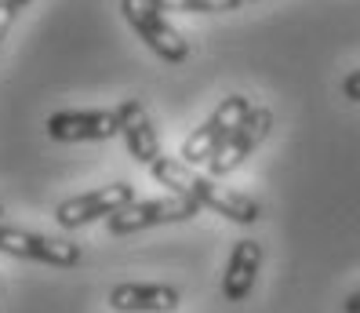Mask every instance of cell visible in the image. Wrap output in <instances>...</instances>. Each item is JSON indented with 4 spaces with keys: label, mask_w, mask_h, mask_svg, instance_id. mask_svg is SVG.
<instances>
[{
    "label": "cell",
    "mask_w": 360,
    "mask_h": 313,
    "mask_svg": "<svg viewBox=\"0 0 360 313\" xmlns=\"http://www.w3.org/2000/svg\"><path fill=\"white\" fill-rule=\"evenodd\" d=\"M150 172L172 193H182L189 200H197L204 212H215V215L237 222V226H255L262 219V204L255 197H248L240 190H229L226 182H219L215 175H207V172H197L193 164H186L182 157L160 153L150 164Z\"/></svg>",
    "instance_id": "1"
},
{
    "label": "cell",
    "mask_w": 360,
    "mask_h": 313,
    "mask_svg": "<svg viewBox=\"0 0 360 313\" xmlns=\"http://www.w3.org/2000/svg\"><path fill=\"white\" fill-rule=\"evenodd\" d=\"M197 212H200L197 200L172 193V190H167V197H146V200L135 197L105 219V234L110 237H131V234H142V229H153V226L189 222V219H197Z\"/></svg>",
    "instance_id": "2"
},
{
    "label": "cell",
    "mask_w": 360,
    "mask_h": 313,
    "mask_svg": "<svg viewBox=\"0 0 360 313\" xmlns=\"http://www.w3.org/2000/svg\"><path fill=\"white\" fill-rule=\"evenodd\" d=\"M120 15L131 26V33L150 48L167 66H182L189 58V40L167 23V15L153 4V0H120Z\"/></svg>",
    "instance_id": "3"
},
{
    "label": "cell",
    "mask_w": 360,
    "mask_h": 313,
    "mask_svg": "<svg viewBox=\"0 0 360 313\" xmlns=\"http://www.w3.org/2000/svg\"><path fill=\"white\" fill-rule=\"evenodd\" d=\"M248 110H251V98H248V95H226L219 106L207 113V120L197 124V132L186 135L179 157H182L186 164H193V168H197V164H207L211 157L219 153V146L233 135V128L244 120Z\"/></svg>",
    "instance_id": "4"
},
{
    "label": "cell",
    "mask_w": 360,
    "mask_h": 313,
    "mask_svg": "<svg viewBox=\"0 0 360 313\" xmlns=\"http://www.w3.org/2000/svg\"><path fill=\"white\" fill-rule=\"evenodd\" d=\"M0 252L11 255V259L44 262V266H51V269H73V266L80 262V244H77V241L33 234V229L4 226V222H0Z\"/></svg>",
    "instance_id": "5"
},
{
    "label": "cell",
    "mask_w": 360,
    "mask_h": 313,
    "mask_svg": "<svg viewBox=\"0 0 360 313\" xmlns=\"http://www.w3.org/2000/svg\"><path fill=\"white\" fill-rule=\"evenodd\" d=\"M269 132H273V110L269 106H251L244 113V120L233 128V135L219 146V153L207 160V175H215V179L233 175L269 139Z\"/></svg>",
    "instance_id": "6"
},
{
    "label": "cell",
    "mask_w": 360,
    "mask_h": 313,
    "mask_svg": "<svg viewBox=\"0 0 360 313\" xmlns=\"http://www.w3.org/2000/svg\"><path fill=\"white\" fill-rule=\"evenodd\" d=\"M128 200H135L131 182H105L98 190H88V193H77L70 200H62L55 207V222L62 229H80V226H91V222H105Z\"/></svg>",
    "instance_id": "7"
},
{
    "label": "cell",
    "mask_w": 360,
    "mask_h": 313,
    "mask_svg": "<svg viewBox=\"0 0 360 313\" xmlns=\"http://www.w3.org/2000/svg\"><path fill=\"white\" fill-rule=\"evenodd\" d=\"M51 142H110L120 135L117 110H58L44 120Z\"/></svg>",
    "instance_id": "8"
},
{
    "label": "cell",
    "mask_w": 360,
    "mask_h": 313,
    "mask_svg": "<svg viewBox=\"0 0 360 313\" xmlns=\"http://www.w3.org/2000/svg\"><path fill=\"white\" fill-rule=\"evenodd\" d=\"M117 117H120V139L128 146V153L135 164H150L160 157V135L150 120V110L142 106L139 98H124L117 106Z\"/></svg>",
    "instance_id": "9"
},
{
    "label": "cell",
    "mask_w": 360,
    "mask_h": 313,
    "mask_svg": "<svg viewBox=\"0 0 360 313\" xmlns=\"http://www.w3.org/2000/svg\"><path fill=\"white\" fill-rule=\"evenodd\" d=\"M259 269H262V244L259 241H237L233 252L226 259V269H222V299L226 302H244L251 295V288L259 281Z\"/></svg>",
    "instance_id": "10"
},
{
    "label": "cell",
    "mask_w": 360,
    "mask_h": 313,
    "mask_svg": "<svg viewBox=\"0 0 360 313\" xmlns=\"http://www.w3.org/2000/svg\"><path fill=\"white\" fill-rule=\"evenodd\" d=\"M179 302H182V295L172 284L124 281L110 291V309H117V313H175Z\"/></svg>",
    "instance_id": "11"
},
{
    "label": "cell",
    "mask_w": 360,
    "mask_h": 313,
    "mask_svg": "<svg viewBox=\"0 0 360 313\" xmlns=\"http://www.w3.org/2000/svg\"><path fill=\"white\" fill-rule=\"evenodd\" d=\"M153 4L164 11V15H219V11H237L244 8L248 0H153Z\"/></svg>",
    "instance_id": "12"
},
{
    "label": "cell",
    "mask_w": 360,
    "mask_h": 313,
    "mask_svg": "<svg viewBox=\"0 0 360 313\" xmlns=\"http://www.w3.org/2000/svg\"><path fill=\"white\" fill-rule=\"evenodd\" d=\"M342 98L360 102V70H353V73H346V77H342Z\"/></svg>",
    "instance_id": "13"
},
{
    "label": "cell",
    "mask_w": 360,
    "mask_h": 313,
    "mask_svg": "<svg viewBox=\"0 0 360 313\" xmlns=\"http://www.w3.org/2000/svg\"><path fill=\"white\" fill-rule=\"evenodd\" d=\"M11 26H15V15L4 8V0H0V44H4V37H8Z\"/></svg>",
    "instance_id": "14"
},
{
    "label": "cell",
    "mask_w": 360,
    "mask_h": 313,
    "mask_svg": "<svg viewBox=\"0 0 360 313\" xmlns=\"http://www.w3.org/2000/svg\"><path fill=\"white\" fill-rule=\"evenodd\" d=\"M30 4H33V0H4V8H8V11H11L15 18H18V15H22V11H26Z\"/></svg>",
    "instance_id": "15"
},
{
    "label": "cell",
    "mask_w": 360,
    "mask_h": 313,
    "mask_svg": "<svg viewBox=\"0 0 360 313\" xmlns=\"http://www.w3.org/2000/svg\"><path fill=\"white\" fill-rule=\"evenodd\" d=\"M342 313H360V288L353 291L349 299H342Z\"/></svg>",
    "instance_id": "16"
},
{
    "label": "cell",
    "mask_w": 360,
    "mask_h": 313,
    "mask_svg": "<svg viewBox=\"0 0 360 313\" xmlns=\"http://www.w3.org/2000/svg\"><path fill=\"white\" fill-rule=\"evenodd\" d=\"M0 215H4V204H0Z\"/></svg>",
    "instance_id": "17"
}]
</instances>
